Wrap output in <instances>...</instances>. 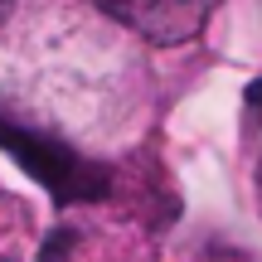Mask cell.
I'll list each match as a JSON object with an SVG mask.
<instances>
[{"label":"cell","instance_id":"6da1fadb","mask_svg":"<svg viewBox=\"0 0 262 262\" xmlns=\"http://www.w3.org/2000/svg\"><path fill=\"white\" fill-rule=\"evenodd\" d=\"M0 146L54 194V204H78V199H102L107 194V170L83 160V156H73L54 136H34V131L0 117Z\"/></svg>","mask_w":262,"mask_h":262},{"label":"cell","instance_id":"7a4b0ae2","mask_svg":"<svg viewBox=\"0 0 262 262\" xmlns=\"http://www.w3.org/2000/svg\"><path fill=\"white\" fill-rule=\"evenodd\" d=\"M93 5L150 44H185L209 19V0H93Z\"/></svg>","mask_w":262,"mask_h":262},{"label":"cell","instance_id":"3957f363","mask_svg":"<svg viewBox=\"0 0 262 262\" xmlns=\"http://www.w3.org/2000/svg\"><path fill=\"white\" fill-rule=\"evenodd\" d=\"M68 248H73V228H54L44 238V257L39 262H68Z\"/></svg>","mask_w":262,"mask_h":262},{"label":"cell","instance_id":"277c9868","mask_svg":"<svg viewBox=\"0 0 262 262\" xmlns=\"http://www.w3.org/2000/svg\"><path fill=\"white\" fill-rule=\"evenodd\" d=\"M10 5H15V0H0V19H5V15H10Z\"/></svg>","mask_w":262,"mask_h":262}]
</instances>
